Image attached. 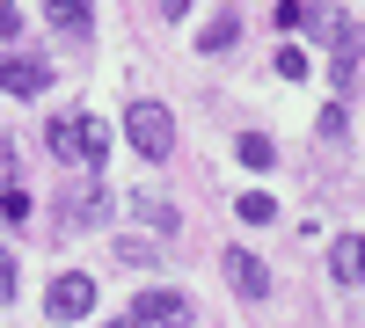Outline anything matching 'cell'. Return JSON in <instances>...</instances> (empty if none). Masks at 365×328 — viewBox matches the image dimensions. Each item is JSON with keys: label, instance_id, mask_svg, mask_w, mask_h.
<instances>
[{"label": "cell", "instance_id": "6da1fadb", "mask_svg": "<svg viewBox=\"0 0 365 328\" xmlns=\"http://www.w3.org/2000/svg\"><path fill=\"white\" fill-rule=\"evenodd\" d=\"M44 139H51V154H58V161H73V168H103V161H110V146H117L103 117H51V132H44Z\"/></svg>", "mask_w": 365, "mask_h": 328}, {"label": "cell", "instance_id": "7a4b0ae2", "mask_svg": "<svg viewBox=\"0 0 365 328\" xmlns=\"http://www.w3.org/2000/svg\"><path fill=\"white\" fill-rule=\"evenodd\" d=\"M125 139L139 146L146 161H168V154H175V117H168L154 95H139V102L125 110Z\"/></svg>", "mask_w": 365, "mask_h": 328}, {"label": "cell", "instance_id": "3957f363", "mask_svg": "<svg viewBox=\"0 0 365 328\" xmlns=\"http://www.w3.org/2000/svg\"><path fill=\"white\" fill-rule=\"evenodd\" d=\"M44 307H51V321H81L88 307H96V277H81V270H66V277H51V292H44Z\"/></svg>", "mask_w": 365, "mask_h": 328}, {"label": "cell", "instance_id": "277c9868", "mask_svg": "<svg viewBox=\"0 0 365 328\" xmlns=\"http://www.w3.org/2000/svg\"><path fill=\"white\" fill-rule=\"evenodd\" d=\"M220 263H227V277H234L241 300H270V270H263V255H256V248H227Z\"/></svg>", "mask_w": 365, "mask_h": 328}, {"label": "cell", "instance_id": "5b68a950", "mask_svg": "<svg viewBox=\"0 0 365 328\" xmlns=\"http://www.w3.org/2000/svg\"><path fill=\"white\" fill-rule=\"evenodd\" d=\"M132 321L139 328H182V321H190V300H182V292H139Z\"/></svg>", "mask_w": 365, "mask_h": 328}, {"label": "cell", "instance_id": "8992f818", "mask_svg": "<svg viewBox=\"0 0 365 328\" xmlns=\"http://www.w3.org/2000/svg\"><path fill=\"white\" fill-rule=\"evenodd\" d=\"M0 88L8 95H44L51 73H44V58H0Z\"/></svg>", "mask_w": 365, "mask_h": 328}, {"label": "cell", "instance_id": "52a82bcc", "mask_svg": "<svg viewBox=\"0 0 365 328\" xmlns=\"http://www.w3.org/2000/svg\"><path fill=\"white\" fill-rule=\"evenodd\" d=\"M44 15H51V29H66V37H88V0H44Z\"/></svg>", "mask_w": 365, "mask_h": 328}, {"label": "cell", "instance_id": "ba28073f", "mask_svg": "<svg viewBox=\"0 0 365 328\" xmlns=\"http://www.w3.org/2000/svg\"><path fill=\"white\" fill-rule=\"evenodd\" d=\"M329 270H336V285H365V241H358V233L336 241V263H329Z\"/></svg>", "mask_w": 365, "mask_h": 328}, {"label": "cell", "instance_id": "9c48e42d", "mask_svg": "<svg viewBox=\"0 0 365 328\" xmlns=\"http://www.w3.org/2000/svg\"><path fill=\"white\" fill-rule=\"evenodd\" d=\"M103 212H110V197H103V190H73V197H66V226H96Z\"/></svg>", "mask_w": 365, "mask_h": 328}, {"label": "cell", "instance_id": "30bf717a", "mask_svg": "<svg viewBox=\"0 0 365 328\" xmlns=\"http://www.w3.org/2000/svg\"><path fill=\"white\" fill-rule=\"evenodd\" d=\"M234 212L249 219V226H263L270 212H278V197H270V190H241V197H234Z\"/></svg>", "mask_w": 365, "mask_h": 328}, {"label": "cell", "instance_id": "8fae6325", "mask_svg": "<svg viewBox=\"0 0 365 328\" xmlns=\"http://www.w3.org/2000/svg\"><path fill=\"white\" fill-rule=\"evenodd\" d=\"M234 154H241V168H270V161H278V146H270L263 132H249V139L234 146Z\"/></svg>", "mask_w": 365, "mask_h": 328}, {"label": "cell", "instance_id": "7c38bea8", "mask_svg": "<svg viewBox=\"0 0 365 328\" xmlns=\"http://www.w3.org/2000/svg\"><path fill=\"white\" fill-rule=\"evenodd\" d=\"M234 37H241V22H234V15H220L212 29H197V51H227Z\"/></svg>", "mask_w": 365, "mask_h": 328}, {"label": "cell", "instance_id": "4fadbf2b", "mask_svg": "<svg viewBox=\"0 0 365 328\" xmlns=\"http://www.w3.org/2000/svg\"><path fill=\"white\" fill-rule=\"evenodd\" d=\"M132 212H139L146 226H154V233H175V212H168L161 197H132Z\"/></svg>", "mask_w": 365, "mask_h": 328}, {"label": "cell", "instance_id": "5bb4252c", "mask_svg": "<svg viewBox=\"0 0 365 328\" xmlns=\"http://www.w3.org/2000/svg\"><path fill=\"white\" fill-rule=\"evenodd\" d=\"M154 241H117V263H132V270H154Z\"/></svg>", "mask_w": 365, "mask_h": 328}, {"label": "cell", "instance_id": "9a60e30c", "mask_svg": "<svg viewBox=\"0 0 365 328\" xmlns=\"http://www.w3.org/2000/svg\"><path fill=\"white\" fill-rule=\"evenodd\" d=\"M278 73L299 88V80H307V51H299V44H285V51H278Z\"/></svg>", "mask_w": 365, "mask_h": 328}, {"label": "cell", "instance_id": "2e32d148", "mask_svg": "<svg viewBox=\"0 0 365 328\" xmlns=\"http://www.w3.org/2000/svg\"><path fill=\"white\" fill-rule=\"evenodd\" d=\"M278 29H307V0H278Z\"/></svg>", "mask_w": 365, "mask_h": 328}, {"label": "cell", "instance_id": "e0dca14e", "mask_svg": "<svg viewBox=\"0 0 365 328\" xmlns=\"http://www.w3.org/2000/svg\"><path fill=\"white\" fill-rule=\"evenodd\" d=\"M344 125H351L344 102H329V110H322V139H344Z\"/></svg>", "mask_w": 365, "mask_h": 328}, {"label": "cell", "instance_id": "ac0fdd59", "mask_svg": "<svg viewBox=\"0 0 365 328\" xmlns=\"http://www.w3.org/2000/svg\"><path fill=\"white\" fill-rule=\"evenodd\" d=\"M15 29H22V15H15V0H0V44H8Z\"/></svg>", "mask_w": 365, "mask_h": 328}, {"label": "cell", "instance_id": "d6986e66", "mask_svg": "<svg viewBox=\"0 0 365 328\" xmlns=\"http://www.w3.org/2000/svg\"><path fill=\"white\" fill-rule=\"evenodd\" d=\"M8 300H15V263L0 255V307H8Z\"/></svg>", "mask_w": 365, "mask_h": 328}, {"label": "cell", "instance_id": "ffe728a7", "mask_svg": "<svg viewBox=\"0 0 365 328\" xmlns=\"http://www.w3.org/2000/svg\"><path fill=\"white\" fill-rule=\"evenodd\" d=\"M161 15H168V22H175V15H190V0H161Z\"/></svg>", "mask_w": 365, "mask_h": 328}, {"label": "cell", "instance_id": "44dd1931", "mask_svg": "<svg viewBox=\"0 0 365 328\" xmlns=\"http://www.w3.org/2000/svg\"><path fill=\"white\" fill-rule=\"evenodd\" d=\"M117 328H139V321H117Z\"/></svg>", "mask_w": 365, "mask_h": 328}]
</instances>
